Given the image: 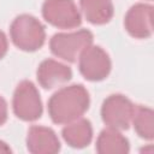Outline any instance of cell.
I'll list each match as a JSON object with an SVG mask.
<instances>
[{"label": "cell", "mask_w": 154, "mask_h": 154, "mask_svg": "<svg viewBox=\"0 0 154 154\" xmlns=\"http://www.w3.org/2000/svg\"><path fill=\"white\" fill-rule=\"evenodd\" d=\"M90 96L82 84H71L58 89L48 100V114L53 123L65 125L88 111Z\"/></svg>", "instance_id": "6da1fadb"}, {"label": "cell", "mask_w": 154, "mask_h": 154, "mask_svg": "<svg viewBox=\"0 0 154 154\" xmlns=\"http://www.w3.org/2000/svg\"><path fill=\"white\" fill-rule=\"evenodd\" d=\"M10 37L13 45L20 51L35 52L45 45L46 29L36 17L23 13L12 20L10 25Z\"/></svg>", "instance_id": "7a4b0ae2"}, {"label": "cell", "mask_w": 154, "mask_h": 154, "mask_svg": "<svg viewBox=\"0 0 154 154\" xmlns=\"http://www.w3.org/2000/svg\"><path fill=\"white\" fill-rule=\"evenodd\" d=\"M94 35L88 29L72 32H58L49 40V49L53 55L69 63H75L79 54L93 45Z\"/></svg>", "instance_id": "3957f363"}, {"label": "cell", "mask_w": 154, "mask_h": 154, "mask_svg": "<svg viewBox=\"0 0 154 154\" xmlns=\"http://www.w3.org/2000/svg\"><path fill=\"white\" fill-rule=\"evenodd\" d=\"M12 109L14 116L23 122H35L43 112L42 100L36 85L28 79L18 83L12 97Z\"/></svg>", "instance_id": "277c9868"}, {"label": "cell", "mask_w": 154, "mask_h": 154, "mask_svg": "<svg viewBox=\"0 0 154 154\" xmlns=\"http://www.w3.org/2000/svg\"><path fill=\"white\" fill-rule=\"evenodd\" d=\"M135 105L123 94L107 96L101 106V119L105 125L119 131L128 130L134 116Z\"/></svg>", "instance_id": "5b68a950"}, {"label": "cell", "mask_w": 154, "mask_h": 154, "mask_svg": "<svg viewBox=\"0 0 154 154\" xmlns=\"http://www.w3.org/2000/svg\"><path fill=\"white\" fill-rule=\"evenodd\" d=\"M42 16L58 29H75L82 23L81 12L73 0H45Z\"/></svg>", "instance_id": "8992f818"}, {"label": "cell", "mask_w": 154, "mask_h": 154, "mask_svg": "<svg viewBox=\"0 0 154 154\" xmlns=\"http://www.w3.org/2000/svg\"><path fill=\"white\" fill-rule=\"evenodd\" d=\"M78 70L90 82H99L108 77L112 61L108 53L100 46L90 45L78 57Z\"/></svg>", "instance_id": "52a82bcc"}, {"label": "cell", "mask_w": 154, "mask_h": 154, "mask_svg": "<svg viewBox=\"0 0 154 154\" xmlns=\"http://www.w3.org/2000/svg\"><path fill=\"white\" fill-rule=\"evenodd\" d=\"M124 26L130 36L135 38H148L153 34V6L150 4L137 2L132 5L125 17Z\"/></svg>", "instance_id": "ba28073f"}, {"label": "cell", "mask_w": 154, "mask_h": 154, "mask_svg": "<svg viewBox=\"0 0 154 154\" xmlns=\"http://www.w3.org/2000/svg\"><path fill=\"white\" fill-rule=\"evenodd\" d=\"M25 142L28 150L32 154H55L61 147L55 131L42 125L30 126Z\"/></svg>", "instance_id": "9c48e42d"}, {"label": "cell", "mask_w": 154, "mask_h": 154, "mask_svg": "<svg viewBox=\"0 0 154 154\" xmlns=\"http://www.w3.org/2000/svg\"><path fill=\"white\" fill-rule=\"evenodd\" d=\"M36 78L42 88L53 89L67 83L72 78V70L58 60L45 59L37 67Z\"/></svg>", "instance_id": "30bf717a"}, {"label": "cell", "mask_w": 154, "mask_h": 154, "mask_svg": "<svg viewBox=\"0 0 154 154\" xmlns=\"http://www.w3.org/2000/svg\"><path fill=\"white\" fill-rule=\"evenodd\" d=\"M64 141L72 148L82 149L88 147L93 140V126L90 120L78 118L71 123L65 124L61 130Z\"/></svg>", "instance_id": "8fae6325"}, {"label": "cell", "mask_w": 154, "mask_h": 154, "mask_svg": "<svg viewBox=\"0 0 154 154\" xmlns=\"http://www.w3.org/2000/svg\"><path fill=\"white\" fill-rule=\"evenodd\" d=\"M95 149L99 154H126L130 152V143L119 130L107 126L99 134Z\"/></svg>", "instance_id": "7c38bea8"}, {"label": "cell", "mask_w": 154, "mask_h": 154, "mask_svg": "<svg viewBox=\"0 0 154 154\" xmlns=\"http://www.w3.org/2000/svg\"><path fill=\"white\" fill-rule=\"evenodd\" d=\"M79 6L85 19L94 25L108 23L114 14L112 0H79Z\"/></svg>", "instance_id": "4fadbf2b"}, {"label": "cell", "mask_w": 154, "mask_h": 154, "mask_svg": "<svg viewBox=\"0 0 154 154\" xmlns=\"http://www.w3.org/2000/svg\"><path fill=\"white\" fill-rule=\"evenodd\" d=\"M131 124L138 137L147 141L154 138V112L150 107L142 105L135 106Z\"/></svg>", "instance_id": "5bb4252c"}, {"label": "cell", "mask_w": 154, "mask_h": 154, "mask_svg": "<svg viewBox=\"0 0 154 154\" xmlns=\"http://www.w3.org/2000/svg\"><path fill=\"white\" fill-rule=\"evenodd\" d=\"M8 116V108H7V102L6 100L0 95V126L4 125L7 120Z\"/></svg>", "instance_id": "9a60e30c"}, {"label": "cell", "mask_w": 154, "mask_h": 154, "mask_svg": "<svg viewBox=\"0 0 154 154\" xmlns=\"http://www.w3.org/2000/svg\"><path fill=\"white\" fill-rule=\"evenodd\" d=\"M7 49H8V41H7V37H6L5 32L0 30V59H2V58L6 55Z\"/></svg>", "instance_id": "2e32d148"}, {"label": "cell", "mask_w": 154, "mask_h": 154, "mask_svg": "<svg viewBox=\"0 0 154 154\" xmlns=\"http://www.w3.org/2000/svg\"><path fill=\"white\" fill-rule=\"evenodd\" d=\"M11 148L7 146L6 142L4 141H0V153H11Z\"/></svg>", "instance_id": "e0dca14e"}, {"label": "cell", "mask_w": 154, "mask_h": 154, "mask_svg": "<svg viewBox=\"0 0 154 154\" xmlns=\"http://www.w3.org/2000/svg\"><path fill=\"white\" fill-rule=\"evenodd\" d=\"M149 1H152V0H149Z\"/></svg>", "instance_id": "ac0fdd59"}]
</instances>
